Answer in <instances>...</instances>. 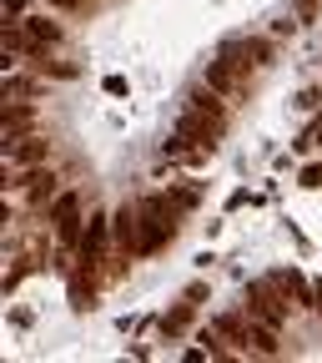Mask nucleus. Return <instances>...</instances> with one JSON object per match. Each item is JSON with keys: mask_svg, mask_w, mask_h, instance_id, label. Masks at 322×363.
I'll return each instance as SVG.
<instances>
[{"mask_svg": "<svg viewBox=\"0 0 322 363\" xmlns=\"http://www.w3.org/2000/svg\"><path fill=\"white\" fill-rule=\"evenodd\" d=\"M277 278H262V283H252L247 288V313L257 318V323H272V328H277L282 323V318H287V303L277 298Z\"/></svg>", "mask_w": 322, "mask_h": 363, "instance_id": "f03ea898", "label": "nucleus"}, {"mask_svg": "<svg viewBox=\"0 0 322 363\" xmlns=\"http://www.w3.org/2000/svg\"><path fill=\"white\" fill-rule=\"evenodd\" d=\"M217 56H226L232 66H272V45L267 40H242V35H232V40H222V51Z\"/></svg>", "mask_w": 322, "mask_h": 363, "instance_id": "20e7f679", "label": "nucleus"}, {"mask_svg": "<svg viewBox=\"0 0 322 363\" xmlns=\"http://www.w3.org/2000/svg\"><path fill=\"white\" fill-rule=\"evenodd\" d=\"M6 157L16 162V167H40L45 157H51V142H45V136H21V142H6Z\"/></svg>", "mask_w": 322, "mask_h": 363, "instance_id": "0eeeda50", "label": "nucleus"}, {"mask_svg": "<svg viewBox=\"0 0 322 363\" xmlns=\"http://www.w3.org/2000/svg\"><path fill=\"white\" fill-rule=\"evenodd\" d=\"M277 283H282V288H292L297 308H312V283L302 278V272H277Z\"/></svg>", "mask_w": 322, "mask_h": 363, "instance_id": "9b49d317", "label": "nucleus"}, {"mask_svg": "<svg viewBox=\"0 0 322 363\" xmlns=\"http://www.w3.org/2000/svg\"><path fill=\"white\" fill-rule=\"evenodd\" d=\"M30 126H35V106L16 96V101L6 106V142H21V136H30Z\"/></svg>", "mask_w": 322, "mask_h": 363, "instance_id": "1a4fd4ad", "label": "nucleus"}, {"mask_svg": "<svg viewBox=\"0 0 322 363\" xmlns=\"http://www.w3.org/2000/svg\"><path fill=\"white\" fill-rule=\"evenodd\" d=\"M51 222H56V238L66 247H81V197L76 192H61L51 202Z\"/></svg>", "mask_w": 322, "mask_h": 363, "instance_id": "7ed1b4c3", "label": "nucleus"}, {"mask_svg": "<svg viewBox=\"0 0 322 363\" xmlns=\"http://www.w3.org/2000/svg\"><path fill=\"white\" fill-rule=\"evenodd\" d=\"M21 11H25V0H6V21H25Z\"/></svg>", "mask_w": 322, "mask_h": 363, "instance_id": "ddd939ff", "label": "nucleus"}, {"mask_svg": "<svg viewBox=\"0 0 322 363\" xmlns=\"http://www.w3.org/2000/svg\"><path fill=\"white\" fill-rule=\"evenodd\" d=\"M312 308L322 313V283H312Z\"/></svg>", "mask_w": 322, "mask_h": 363, "instance_id": "2eb2a0df", "label": "nucleus"}, {"mask_svg": "<svg viewBox=\"0 0 322 363\" xmlns=\"http://www.w3.org/2000/svg\"><path fill=\"white\" fill-rule=\"evenodd\" d=\"M21 30H25V45H30L25 56L51 51V45L61 40V26H56V21H45V16H25V21H21Z\"/></svg>", "mask_w": 322, "mask_h": 363, "instance_id": "423d86ee", "label": "nucleus"}, {"mask_svg": "<svg viewBox=\"0 0 322 363\" xmlns=\"http://www.w3.org/2000/svg\"><path fill=\"white\" fill-rule=\"evenodd\" d=\"M11 192H25L30 207H45V202H56V172H35V167H25V177L11 182Z\"/></svg>", "mask_w": 322, "mask_h": 363, "instance_id": "39448f33", "label": "nucleus"}, {"mask_svg": "<svg viewBox=\"0 0 322 363\" xmlns=\"http://www.w3.org/2000/svg\"><path fill=\"white\" fill-rule=\"evenodd\" d=\"M222 91H192V96H187V106H181V116H176V131L181 136H187V142H197V147H217V136L226 131V111H222Z\"/></svg>", "mask_w": 322, "mask_h": 363, "instance_id": "f257e3e1", "label": "nucleus"}, {"mask_svg": "<svg viewBox=\"0 0 322 363\" xmlns=\"http://www.w3.org/2000/svg\"><path fill=\"white\" fill-rule=\"evenodd\" d=\"M297 182H302V187H312V192H317V187H322V162L302 167V177H297Z\"/></svg>", "mask_w": 322, "mask_h": 363, "instance_id": "f8f14e48", "label": "nucleus"}, {"mask_svg": "<svg viewBox=\"0 0 322 363\" xmlns=\"http://www.w3.org/2000/svg\"><path fill=\"white\" fill-rule=\"evenodd\" d=\"M45 6H56V11H76L81 0H45Z\"/></svg>", "mask_w": 322, "mask_h": 363, "instance_id": "4468645a", "label": "nucleus"}, {"mask_svg": "<svg viewBox=\"0 0 322 363\" xmlns=\"http://www.w3.org/2000/svg\"><path fill=\"white\" fill-rule=\"evenodd\" d=\"M192 308H197V303L187 298V303H181V308L171 313V318H161V333H166V338H181V333L192 328Z\"/></svg>", "mask_w": 322, "mask_h": 363, "instance_id": "9d476101", "label": "nucleus"}, {"mask_svg": "<svg viewBox=\"0 0 322 363\" xmlns=\"http://www.w3.org/2000/svg\"><path fill=\"white\" fill-rule=\"evenodd\" d=\"M207 86H212V91H222V96H237V91H242V66H232L226 56L207 61Z\"/></svg>", "mask_w": 322, "mask_h": 363, "instance_id": "6e6552de", "label": "nucleus"}]
</instances>
